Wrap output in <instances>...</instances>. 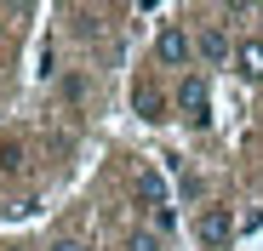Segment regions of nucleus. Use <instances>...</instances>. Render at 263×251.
<instances>
[{
	"label": "nucleus",
	"instance_id": "1",
	"mask_svg": "<svg viewBox=\"0 0 263 251\" xmlns=\"http://www.w3.org/2000/svg\"><path fill=\"white\" fill-rule=\"evenodd\" d=\"M155 63H160V69H189V63H195V34H189L183 23H166V29L155 34Z\"/></svg>",
	"mask_w": 263,
	"mask_h": 251
},
{
	"label": "nucleus",
	"instance_id": "3",
	"mask_svg": "<svg viewBox=\"0 0 263 251\" xmlns=\"http://www.w3.org/2000/svg\"><path fill=\"white\" fill-rule=\"evenodd\" d=\"M178 114L189 126H212V86H206L200 74H183L178 80Z\"/></svg>",
	"mask_w": 263,
	"mask_h": 251
},
{
	"label": "nucleus",
	"instance_id": "4",
	"mask_svg": "<svg viewBox=\"0 0 263 251\" xmlns=\"http://www.w3.org/2000/svg\"><path fill=\"white\" fill-rule=\"evenodd\" d=\"M195 57H200L206 69H223V63L235 57V40L217 29V23H206V29H195Z\"/></svg>",
	"mask_w": 263,
	"mask_h": 251
},
{
	"label": "nucleus",
	"instance_id": "10",
	"mask_svg": "<svg viewBox=\"0 0 263 251\" xmlns=\"http://www.w3.org/2000/svg\"><path fill=\"white\" fill-rule=\"evenodd\" d=\"M52 251H92V245H86V240H58Z\"/></svg>",
	"mask_w": 263,
	"mask_h": 251
},
{
	"label": "nucleus",
	"instance_id": "9",
	"mask_svg": "<svg viewBox=\"0 0 263 251\" xmlns=\"http://www.w3.org/2000/svg\"><path fill=\"white\" fill-rule=\"evenodd\" d=\"M17 165V143H0V172H12Z\"/></svg>",
	"mask_w": 263,
	"mask_h": 251
},
{
	"label": "nucleus",
	"instance_id": "5",
	"mask_svg": "<svg viewBox=\"0 0 263 251\" xmlns=\"http://www.w3.org/2000/svg\"><path fill=\"white\" fill-rule=\"evenodd\" d=\"M229 63H235V74H240V80H263V40H240Z\"/></svg>",
	"mask_w": 263,
	"mask_h": 251
},
{
	"label": "nucleus",
	"instance_id": "2",
	"mask_svg": "<svg viewBox=\"0 0 263 251\" xmlns=\"http://www.w3.org/2000/svg\"><path fill=\"white\" fill-rule=\"evenodd\" d=\"M195 240L206 251H229L235 245V212H229V205H206V212L195 217Z\"/></svg>",
	"mask_w": 263,
	"mask_h": 251
},
{
	"label": "nucleus",
	"instance_id": "7",
	"mask_svg": "<svg viewBox=\"0 0 263 251\" xmlns=\"http://www.w3.org/2000/svg\"><path fill=\"white\" fill-rule=\"evenodd\" d=\"M126 251H160V234L155 228H132L126 234Z\"/></svg>",
	"mask_w": 263,
	"mask_h": 251
},
{
	"label": "nucleus",
	"instance_id": "11",
	"mask_svg": "<svg viewBox=\"0 0 263 251\" xmlns=\"http://www.w3.org/2000/svg\"><path fill=\"white\" fill-rule=\"evenodd\" d=\"M0 34H6V17H0Z\"/></svg>",
	"mask_w": 263,
	"mask_h": 251
},
{
	"label": "nucleus",
	"instance_id": "6",
	"mask_svg": "<svg viewBox=\"0 0 263 251\" xmlns=\"http://www.w3.org/2000/svg\"><path fill=\"white\" fill-rule=\"evenodd\" d=\"M132 189H138V200L149 205V212H160V205H166V183H160V172H149V165L138 172V183H132Z\"/></svg>",
	"mask_w": 263,
	"mask_h": 251
},
{
	"label": "nucleus",
	"instance_id": "8",
	"mask_svg": "<svg viewBox=\"0 0 263 251\" xmlns=\"http://www.w3.org/2000/svg\"><path fill=\"white\" fill-rule=\"evenodd\" d=\"M138 114H143V120H166V103H160V97L143 86V92H138Z\"/></svg>",
	"mask_w": 263,
	"mask_h": 251
}]
</instances>
